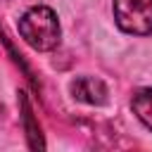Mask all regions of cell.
Here are the masks:
<instances>
[{"label": "cell", "mask_w": 152, "mask_h": 152, "mask_svg": "<svg viewBox=\"0 0 152 152\" xmlns=\"http://www.w3.org/2000/svg\"><path fill=\"white\" fill-rule=\"evenodd\" d=\"M19 33H21V38L31 48H36L40 52L52 50L59 43V21H57V14L50 7H45V5H36V7L26 10L24 17L19 19Z\"/></svg>", "instance_id": "obj_1"}, {"label": "cell", "mask_w": 152, "mask_h": 152, "mask_svg": "<svg viewBox=\"0 0 152 152\" xmlns=\"http://www.w3.org/2000/svg\"><path fill=\"white\" fill-rule=\"evenodd\" d=\"M114 19L121 31L133 36L152 33V0H114Z\"/></svg>", "instance_id": "obj_2"}, {"label": "cell", "mask_w": 152, "mask_h": 152, "mask_svg": "<svg viewBox=\"0 0 152 152\" xmlns=\"http://www.w3.org/2000/svg\"><path fill=\"white\" fill-rule=\"evenodd\" d=\"M71 93L78 102L86 104H104L107 102V86L95 76H81L71 81Z\"/></svg>", "instance_id": "obj_3"}, {"label": "cell", "mask_w": 152, "mask_h": 152, "mask_svg": "<svg viewBox=\"0 0 152 152\" xmlns=\"http://www.w3.org/2000/svg\"><path fill=\"white\" fill-rule=\"evenodd\" d=\"M131 107H133L135 116L152 131V88H140V90L133 95Z\"/></svg>", "instance_id": "obj_4"}, {"label": "cell", "mask_w": 152, "mask_h": 152, "mask_svg": "<svg viewBox=\"0 0 152 152\" xmlns=\"http://www.w3.org/2000/svg\"><path fill=\"white\" fill-rule=\"evenodd\" d=\"M21 95V107H24V121H26V128H28V138H31V147L33 150H38V147H43V140H40V128H36L33 126V116H31V107H28V102H26V97H24V93H19Z\"/></svg>", "instance_id": "obj_5"}]
</instances>
